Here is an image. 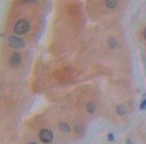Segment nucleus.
Segmentation results:
<instances>
[{
	"mask_svg": "<svg viewBox=\"0 0 146 144\" xmlns=\"http://www.w3.org/2000/svg\"><path fill=\"white\" fill-rule=\"evenodd\" d=\"M108 140H109V141H113L114 140V135L112 133L108 134Z\"/></svg>",
	"mask_w": 146,
	"mask_h": 144,
	"instance_id": "11",
	"label": "nucleus"
},
{
	"mask_svg": "<svg viewBox=\"0 0 146 144\" xmlns=\"http://www.w3.org/2000/svg\"><path fill=\"white\" fill-rule=\"evenodd\" d=\"M86 108H87L88 112H90V113H93V112L95 111V105H94L93 103H88Z\"/></svg>",
	"mask_w": 146,
	"mask_h": 144,
	"instance_id": "9",
	"label": "nucleus"
},
{
	"mask_svg": "<svg viewBox=\"0 0 146 144\" xmlns=\"http://www.w3.org/2000/svg\"><path fill=\"white\" fill-rule=\"evenodd\" d=\"M39 139L43 143H50L53 140V133L48 129H43L39 133Z\"/></svg>",
	"mask_w": 146,
	"mask_h": 144,
	"instance_id": "3",
	"label": "nucleus"
},
{
	"mask_svg": "<svg viewBox=\"0 0 146 144\" xmlns=\"http://www.w3.org/2000/svg\"><path fill=\"white\" fill-rule=\"evenodd\" d=\"M22 1L25 3H35L36 2V0H22Z\"/></svg>",
	"mask_w": 146,
	"mask_h": 144,
	"instance_id": "12",
	"label": "nucleus"
},
{
	"mask_svg": "<svg viewBox=\"0 0 146 144\" xmlns=\"http://www.w3.org/2000/svg\"><path fill=\"white\" fill-rule=\"evenodd\" d=\"M105 5L107 8L114 9L117 6V0H105Z\"/></svg>",
	"mask_w": 146,
	"mask_h": 144,
	"instance_id": "5",
	"label": "nucleus"
},
{
	"mask_svg": "<svg viewBox=\"0 0 146 144\" xmlns=\"http://www.w3.org/2000/svg\"><path fill=\"white\" fill-rule=\"evenodd\" d=\"M29 29H30V22L25 20V19H20V20H18L15 23L13 30H14V32L16 34L21 35L27 33L29 31Z\"/></svg>",
	"mask_w": 146,
	"mask_h": 144,
	"instance_id": "1",
	"label": "nucleus"
},
{
	"mask_svg": "<svg viewBox=\"0 0 146 144\" xmlns=\"http://www.w3.org/2000/svg\"><path fill=\"white\" fill-rule=\"evenodd\" d=\"M108 45H109V47L111 49H115L116 47H117V41L114 38H110L109 40H108Z\"/></svg>",
	"mask_w": 146,
	"mask_h": 144,
	"instance_id": "7",
	"label": "nucleus"
},
{
	"mask_svg": "<svg viewBox=\"0 0 146 144\" xmlns=\"http://www.w3.org/2000/svg\"><path fill=\"white\" fill-rule=\"evenodd\" d=\"M8 44H9V46L12 47V48H17V49L24 48V47L26 46V42H25L24 39L20 38V37H17V36L9 37Z\"/></svg>",
	"mask_w": 146,
	"mask_h": 144,
	"instance_id": "2",
	"label": "nucleus"
},
{
	"mask_svg": "<svg viewBox=\"0 0 146 144\" xmlns=\"http://www.w3.org/2000/svg\"><path fill=\"white\" fill-rule=\"evenodd\" d=\"M59 128H60V130L63 132H69L70 131V127H69V125L66 123H60Z\"/></svg>",
	"mask_w": 146,
	"mask_h": 144,
	"instance_id": "8",
	"label": "nucleus"
},
{
	"mask_svg": "<svg viewBox=\"0 0 146 144\" xmlns=\"http://www.w3.org/2000/svg\"><path fill=\"white\" fill-rule=\"evenodd\" d=\"M21 61H22V59H21V55L19 54V53L15 52L10 56L9 63H10V66L12 67V68H18L21 64Z\"/></svg>",
	"mask_w": 146,
	"mask_h": 144,
	"instance_id": "4",
	"label": "nucleus"
},
{
	"mask_svg": "<svg viewBox=\"0 0 146 144\" xmlns=\"http://www.w3.org/2000/svg\"><path fill=\"white\" fill-rule=\"evenodd\" d=\"M28 144H37V143H35V142H30V143H28Z\"/></svg>",
	"mask_w": 146,
	"mask_h": 144,
	"instance_id": "15",
	"label": "nucleus"
},
{
	"mask_svg": "<svg viewBox=\"0 0 146 144\" xmlns=\"http://www.w3.org/2000/svg\"><path fill=\"white\" fill-rule=\"evenodd\" d=\"M145 109H146V98L140 104V110H145Z\"/></svg>",
	"mask_w": 146,
	"mask_h": 144,
	"instance_id": "10",
	"label": "nucleus"
},
{
	"mask_svg": "<svg viewBox=\"0 0 146 144\" xmlns=\"http://www.w3.org/2000/svg\"><path fill=\"white\" fill-rule=\"evenodd\" d=\"M143 36H144V39L146 40V28L144 29V31H143Z\"/></svg>",
	"mask_w": 146,
	"mask_h": 144,
	"instance_id": "13",
	"label": "nucleus"
},
{
	"mask_svg": "<svg viewBox=\"0 0 146 144\" xmlns=\"http://www.w3.org/2000/svg\"><path fill=\"white\" fill-rule=\"evenodd\" d=\"M117 112L119 115H124V114H126V112H127V109H126V107L123 104H120L119 106H117Z\"/></svg>",
	"mask_w": 146,
	"mask_h": 144,
	"instance_id": "6",
	"label": "nucleus"
},
{
	"mask_svg": "<svg viewBox=\"0 0 146 144\" xmlns=\"http://www.w3.org/2000/svg\"><path fill=\"white\" fill-rule=\"evenodd\" d=\"M127 144H134V143H133V142H132L130 139H128V140H127Z\"/></svg>",
	"mask_w": 146,
	"mask_h": 144,
	"instance_id": "14",
	"label": "nucleus"
}]
</instances>
